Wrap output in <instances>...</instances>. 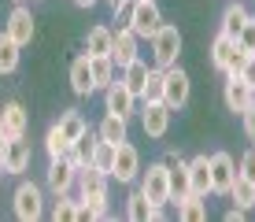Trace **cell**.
Segmentation results:
<instances>
[{"mask_svg":"<svg viewBox=\"0 0 255 222\" xmlns=\"http://www.w3.org/2000/svg\"><path fill=\"white\" fill-rule=\"evenodd\" d=\"M148 44H152V59H155V67L166 70V67L178 63V56H181V30H178V26H170V22H163L159 30L148 37Z\"/></svg>","mask_w":255,"mask_h":222,"instance_id":"obj_1","label":"cell"},{"mask_svg":"<svg viewBox=\"0 0 255 222\" xmlns=\"http://www.w3.org/2000/svg\"><path fill=\"white\" fill-rule=\"evenodd\" d=\"M189 96H192V78H189L178 63L166 67V70H163V104H166L170 111H181V108L189 104Z\"/></svg>","mask_w":255,"mask_h":222,"instance_id":"obj_2","label":"cell"},{"mask_svg":"<svg viewBox=\"0 0 255 222\" xmlns=\"http://www.w3.org/2000/svg\"><path fill=\"white\" fill-rule=\"evenodd\" d=\"M140 193H144L155 208H166V204L174 200V193H170V171H166V163H152L148 171H140Z\"/></svg>","mask_w":255,"mask_h":222,"instance_id":"obj_3","label":"cell"},{"mask_svg":"<svg viewBox=\"0 0 255 222\" xmlns=\"http://www.w3.org/2000/svg\"><path fill=\"white\" fill-rule=\"evenodd\" d=\"M126 26L137 33L140 41H148V37H152V33L163 26V11H159V4H155V0H133Z\"/></svg>","mask_w":255,"mask_h":222,"instance_id":"obj_4","label":"cell"},{"mask_svg":"<svg viewBox=\"0 0 255 222\" xmlns=\"http://www.w3.org/2000/svg\"><path fill=\"white\" fill-rule=\"evenodd\" d=\"M11 211H15V219H22V222H37L41 215H45V193H41V185L19 182L15 200H11Z\"/></svg>","mask_w":255,"mask_h":222,"instance_id":"obj_5","label":"cell"},{"mask_svg":"<svg viewBox=\"0 0 255 222\" xmlns=\"http://www.w3.org/2000/svg\"><path fill=\"white\" fill-rule=\"evenodd\" d=\"M115 182H122V185H129V182H137L140 178V152L129 141H119L115 145V159H111V171H108Z\"/></svg>","mask_w":255,"mask_h":222,"instance_id":"obj_6","label":"cell"},{"mask_svg":"<svg viewBox=\"0 0 255 222\" xmlns=\"http://www.w3.org/2000/svg\"><path fill=\"white\" fill-rule=\"evenodd\" d=\"M170 108H166L163 100H155V104H140V130L148 133L152 141H159L170 133Z\"/></svg>","mask_w":255,"mask_h":222,"instance_id":"obj_7","label":"cell"},{"mask_svg":"<svg viewBox=\"0 0 255 222\" xmlns=\"http://www.w3.org/2000/svg\"><path fill=\"white\" fill-rule=\"evenodd\" d=\"M233 178H237V159L230 152H215L211 156V189H215L218 197H226Z\"/></svg>","mask_w":255,"mask_h":222,"instance_id":"obj_8","label":"cell"},{"mask_svg":"<svg viewBox=\"0 0 255 222\" xmlns=\"http://www.w3.org/2000/svg\"><path fill=\"white\" fill-rule=\"evenodd\" d=\"M45 182H48V189L56 193V197H63V193L74 189V182H78V171L70 167V159H48V171H45Z\"/></svg>","mask_w":255,"mask_h":222,"instance_id":"obj_9","label":"cell"},{"mask_svg":"<svg viewBox=\"0 0 255 222\" xmlns=\"http://www.w3.org/2000/svg\"><path fill=\"white\" fill-rule=\"evenodd\" d=\"M222 100H226V108H230L233 115H241L248 104L255 100V89L244 82L241 74H226V89H222Z\"/></svg>","mask_w":255,"mask_h":222,"instance_id":"obj_10","label":"cell"},{"mask_svg":"<svg viewBox=\"0 0 255 222\" xmlns=\"http://www.w3.org/2000/svg\"><path fill=\"white\" fill-rule=\"evenodd\" d=\"M104 111L111 115H122V119H129V115L137 111V96L129 93L122 82H111L108 89H104Z\"/></svg>","mask_w":255,"mask_h":222,"instance_id":"obj_11","label":"cell"},{"mask_svg":"<svg viewBox=\"0 0 255 222\" xmlns=\"http://www.w3.org/2000/svg\"><path fill=\"white\" fill-rule=\"evenodd\" d=\"M4 33H7L15 44H22V48L33 41V15H30V7H26V4H15V7H11V15H7V30H4Z\"/></svg>","mask_w":255,"mask_h":222,"instance_id":"obj_12","label":"cell"},{"mask_svg":"<svg viewBox=\"0 0 255 222\" xmlns=\"http://www.w3.org/2000/svg\"><path fill=\"white\" fill-rule=\"evenodd\" d=\"M189 189L196 193V197H215V189H211V156L200 152L189 159Z\"/></svg>","mask_w":255,"mask_h":222,"instance_id":"obj_13","label":"cell"},{"mask_svg":"<svg viewBox=\"0 0 255 222\" xmlns=\"http://www.w3.org/2000/svg\"><path fill=\"white\" fill-rule=\"evenodd\" d=\"M137 41H140V37L129 30V26H119V30H115V37H111V59H115L119 70L137 59Z\"/></svg>","mask_w":255,"mask_h":222,"instance_id":"obj_14","label":"cell"},{"mask_svg":"<svg viewBox=\"0 0 255 222\" xmlns=\"http://www.w3.org/2000/svg\"><path fill=\"white\" fill-rule=\"evenodd\" d=\"M166 171H170V193H174V200H181V197H189V159H181V152H166ZM170 200V204H174Z\"/></svg>","mask_w":255,"mask_h":222,"instance_id":"obj_15","label":"cell"},{"mask_svg":"<svg viewBox=\"0 0 255 222\" xmlns=\"http://www.w3.org/2000/svg\"><path fill=\"white\" fill-rule=\"evenodd\" d=\"M70 89H74L78 96H93V93H96L93 67H89V52H82V56L70 63Z\"/></svg>","mask_w":255,"mask_h":222,"instance_id":"obj_16","label":"cell"},{"mask_svg":"<svg viewBox=\"0 0 255 222\" xmlns=\"http://www.w3.org/2000/svg\"><path fill=\"white\" fill-rule=\"evenodd\" d=\"M0 122H4V133L7 137H26V126H30V115L19 100H7L0 108Z\"/></svg>","mask_w":255,"mask_h":222,"instance_id":"obj_17","label":"cell"},{"mask_svg":"<svg viewBox=\"0 0 255 222\" xmlns=\"http://www.w3.org/2000/svg\"><path fill=\"white\" fill-rule=\"evenodd\" d=\"M108 182L111 178L100 171V167H82V171H78V189H82V197H108Z\"/></svg>","mask_w":255,"mask_h":222,"instance_id":"obj_18","label":"cell"},{"mask_svg":"<svg viewBox=\"0 0 255 222\" xmlns=\"http://www.w3.org/2000/svg\"><path fill=\"white\" fill-rule=\"evenodd\" d=\"M126 219L129 222H148V219H163V208H155L140 189H133L126 197Z\"/></svg>","mask_w":255,"mask_h":222,"instance_id":"obj_19","label":"cell"},{"mask_svg":"<svg viewBox=\"0 0 255 222\" xmlns=\"http://www.w3.org/2000/svg\"><path fill=\"white\" fill-rule=\"evenodd\" d=\"M26 167H30V141H26V137H7L4 171L7 174H26Z\"/></svg>","mask_w":255,"mask_h":222,"instance_id":"obj_20","label":"cell"},{"mask_svg":"<svg viewBox=\"0 0 255 222\" xmlns=\"http://www.w3.org/2000/svg\"><path fill=\"white\" fill-rule=\"evenodd\" d=\"M93 148H96V133H93V130H85L78 141H70V148H67V159H70V167H74V171L89 167V163H93Z\"/></svg>","mask_w":255,"mask_h":222,"instance_id":"obj_21","label":"cell"},{"mask_svg":"<svg viewBox=\"0 0 255 222\" xmlns=\"http://www.w3.org/2000/svg\"><path fill=\"white\" fill-rule=\"evenodd\" d=\"M233 52H237V37H230V33L218 30V37L211 41V63H215V70H222V74H226V67H230Z\"/></svg>","mask_w":255,"mask_h":222,"instance_id":"obj_22","label":"cell"},{"mask_svg":"<svg viewBox=\"0 0 255 222\" xmlns=\"http://www.w3.org/2000/svg\"><path fill=\"white\" fill-rule=\"evenodd\" d=\"M119 82L126 85L129 93L137 96V100H140V89H144V82H148V63L137 56L133 63H126V67H122V78H119Z\"/></svg>","mask_w":255,"mask_h":222,"instance_id":"obj_23","label":"cell"},{"mask_svg":"<svg viewBox=\"0 0 255 222\" xmlns=\"http://www.w3.org/2000/svg\"><path fill=\"white\" fill-rule=\"evenodd\" d=\"M100 133L104 141H111V145H119V141H129V119H122V115H104V122H100Z\"/></svg>","mask_w":255,"mask_h":222,"instance_id":"obj_24","label":"cell"},{"mask_svg":"<svg viewBox=\"0 0 255 222\" xmlns=\"http://www.w3.org/2000/svg\"><path fill=\"white\" fill-rule=\"evenodd\" d=\"M174 204H178V219L181 222H204L207 219V200L196 197V193H189V197H181Z\"/></svg>","mask_w":255,"mask_h":222,"instance_id":"obj_25","label":"cell"},{"mask_svg":"<svg viewBox=\"0 0 255 222\" xmlns=\"http://www.w3.org/2000/svg\"><path fill=\"white\" fill-rule=\"evenodd\" d=\"M22 63V44H15L7 33H0V74H15Z\"/></svg>","mask_w":255,"mask_h":222,"instance_id":"obj_26","label":"cell"},{"mask_svg":"<svg viewBox=\"0 0 255 222\" xmlns=\"http://www.w3.org/2000/svg\"><path fill=\"white\" fill-rule=\"evenodd\" d=\"M226 197H230V200H237V208L252 211V208H255V182H248V178H244V174H237Z\"/></svg>","mask_w":255,"mask_h":222,"instance_id":"obj_27","label":"cell"},{"mask_svg":"<svg viewBox=\"0 0 255 222\" xmlns=\"http://www.w3.org/2000/svg\"><path fill=\"white\" fill-rule=\"evenodd\" d=\"M111 37H115V33H111L108 26H93V30L85 33V52H89V56H111Z\"/></svg>","mask_w":255,"mask_h":222,"instance_id":"obj_28","label":"cell"},{"mask_svg":"<svg viewBox=\"0 0 255 222\" xmlns=\"http://www.w3.org/2000/svg\"><path fill=\"white\" fill-rule=\"evenodd\" d=\"M59 130H63L67 141H78L85 130H89V122H85V115L78 111V108H67L63 115H59Z\"/></svg>","mask_w":255,"mask_h":222,"instance_id":"obj_29","label":"cell"},{"mask_svg":"<svg viewBox=\"0 0 255 222\" xmlns=\"http://www.w3.org/2000/svg\"><path fill=\"white\" fill-rule=\"evenodd\" d=\"M89 67H93L96 89H108L111 82H115V59L111 56H89Z\"/></svg>","mask_w":255,"mask_h":222,"instance_id":"obj_30","label":"cell"},{"mask_svg":"<svg viewBox=\"0 0 255 222\" xmlns=\"http://www.w3.org/2000/svg\"><path fill=\"white\" fill-rule=\"evenodd\" d=\"M248 15H252V11H248V7H244V4H230V7H226V11H222V33H230V37H237Z\"/></svg>","mask_w":255,"mask_h":222,"instance_id":"obj_31","label":"cell"},{"mask_svg":"<svg viewBox=\"0 0 255 222\" xmlns=\"http://www.w3.org/2000/svg\"><path fill=\"white\" fill-rule=\"evenodd\" d=\"M67 148H70V141L63 137L59 122H52L48 133H45V152H48V159H63V156H67Z\"/></svg>","mask_w":255,"mask_h":222,"instance_id":"obj_32","label":"cell"},{"mask_svg":"<svg viewBox=\"0 0 255 222\" xmlns=\"http://www.w3.org/2000/svg\"><path fill=\"white\" fill-rule=\"evenodd\" d=\"M155 100H163V70L159 67L148 70V82L140 89V104H155Z\"/></svg>","mask_w":255,"mask_h":222,"instance_id":"obj_33","label":"cell"},{"mask_svg":"<svg viewBox=\"0 0 255 222\" xmlns=\"http://www.w3.org/2000/svg\"><path fill=\"white\" fill-rule=\"evenodd\" d=\"M111 159H115V145H111V141H104L100 133H96V148H93V167H100L104 174L111 171ZM111 178V174H108Z\"/></svg>","mask_w":255,"mask_h":222,"instance_id":"obj_34","label":"cell"},{"mask_svg":"<svg viewBox=\"0 0 255 222\" xmlns=\"http://www.w3.org/2000/svg\"><path fill=\"white\" fill-rule=\"evenodd\" d=\"M52 219L56 222H78V200H70V193L56 197V208H52Z\"/></svg>","mask_w":255,"mask_h":222,"instance_id":"obj_35","label":"cell"},{"mask_svg":"<svg viewBox=\"0 0 255 222\" xmlns=\"http://www.w3.org/2000/svg\"><path fill=\"white\" fill-rule=\"evenodd\" d=\"M237 44H241L244 52H252V56H255V15H248V19H244L241 33H237Z\"/></svg>","mask_w":255,"mask_h":222,"instance_id":"obj_36","label":"cell"},{"mask_svg":"<svg viewBox=\"0 0 255 222\" xmlns=\"http://www.w3.org/2000/svg\"><path fill=\"white\" fill-rule=\"evenodd\" d=\"M241 126H244V137H248L252 145H255V100L241 111Z\"/></svg>","mask_w":255,"mask_h":222,"instance_id":"obj_37","label":"cell"},{"mask_svg":"<svg viewBox=\"0 0 255 222\" xmlns=\"http://www.w3.org/2000/svg\"><path fill=\"white\" fill-rule=\"evenodd\" d=\"M237 174H244L248 182H255V148H248V152L241 156V163H237Z\"/></svg>","mask_w":255,"mask_h":222,"instance_id":"obj_38","label":"cell"},{"mask_svg":"<svg viewBox=\"0 0 255 222\" xmlns=\"http://www.w3.org/2000/svg\"><path fill=\"white\" fill-rule=\"evenodd\" d=\"M241 78H244V82H248V85L255 89V56H248V63L241 67Z\"/></svg>","mask_w":255,"mask_h":222,"instance_id":"obj_39","label":"cell"},{"mask_svg":"<svg viewBox=\"0 0 255 222\" xmlns=\"http://www.w3.org/2000/svg\"><path fill=\"white\" fill-rule=\"evenodd\" d=\"M244 215H248L244 208H230V211H226V222H241Z\"/></svg>","mask_w":255,"mask_h":222,"instance_id":"obj_40","label":"cell"},{"mask_svg":"<svg viewBox=\"0 0 255 222\" xmlns=\"http://www.w3.org/2000/svg\"><path fill=\"white\" fill-rule=\"evenodd\" d=\"M74 4H78V7H93L96 0H74Z\"/></svg>","mask_w":255,"mask_h":222,"instance_id":"obj_41","label":"cell"},{"mask_svg":"<svg viewBox=\"0 0 255 222\" xmlns=\"http://www.w3.org/2000/svg\"><path fill=\"white\" fill-rule=\"evenodd\" d=\"M0 141H7V133H4V122H0Z\"/></svg>","mask_w":255,"mask_h":222,"instance_id":"obj_42","label":"cell"},{"mask_svg":"<svg viewBox=\"0 0 255 222\" xmlns=\"http://www.w3.org/2000/svg\"><path fill=\"white\" fill-rule=\"evenodd\" d=\"M108 4H111V7H115V4H119V0H108Z\"/></svg>","mask_w":255,"mask_h":222,"instance_id":"obj_43","label":"cell"},{"mask_svg":"<svg viewBox=\"0 0 255 222\" xmlns=\"http://www.w3.org/2000/svg\"><path fill=\"white\" fill-rule=\"evenodd\" d=\"M0 178H4V167H0Z\"/></svg>","mask_w":255,"mask_h":222,"instance_id":"obj_44","label":"cell"},{"mask_svg":"<svg viewBox=\"0 0 255 222\" xmlns=\"http://www.w3.org/2000/svg\"><path fill=\"white\" fill-rule=\"evenodd\" d=\"M15 4H22V0H15Z\"/></svg>","mask_w":255,"mask_h":222,"instance_id":"obj_45","label":"cell"}]
</instances>
